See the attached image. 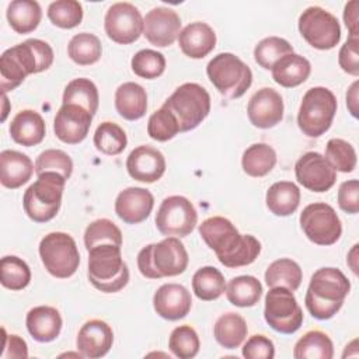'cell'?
<instances>
[{"instance_id": "1", "label": "cell", "mask_w": 359, "mask_h": 359, "mask_svg": "<svg viewBox=\"0 0 359 359\" xmlns=\"http://www.w3.org/2000/svg\"><path fill=\"white\" fill-rule=\"evenodd\" d=\"M199 234L226 268H240L252 264L259 252L261 243L251 234H240L226 217L212 216L199 224Z\"/></svg>"}, {"instance_id": "2", "label": "cell", "mask_w": 359, "mask_h": 359, "mask_svg": "<svg viewBox=\"0 0 359 359\" xmlns=\"http://www.w3.org/2000/svg\"><path fill=\"white\" fill-rule=\"evenodd\" d=\"M53 57L52 46L36 38H29L6 49L0 56V87L3 93L15 90L27 76L48 70Z\"/></svg>"}, {"instance_id": "3", "label": "cell", "mask_w": 359, "mask_h": 359, "mask_svg": "<svg viewBox=\"0 0 359 359\" xmlns=\"http://www.w3.org/2000/svg\"><path fill=\"white\" fill-rule=\"evenodd\" d=\"M349 290L351 282L341 269L320 268L311 275L304 296L306 309L317 320H330L341 310Z\"/></svg>"}, {"instance_id": "4", "label": "cell", "mask_w": 359, "mask_h": 359, "mask_svg": "<svg viewBox=\"0 0 359 359\" xmlns=\"http://www.w3.org/2000/svg\"><path fill=\"white\" fill-rule=\"evenodd\" d=\"M189 262L188 252L178 237H165L143 247L137 254L139 272L147 279L181 275Z\"/></svg>"}, {"instance_id": "5", "label": "cell", "mask_w": 359, "mask_h": 359, "mask_svg": "<svg viewBox=\"0 0 359 359\" xmlns=\"http://www.w3.org/2000/svg\"><path fill=\"white\" fill-rule=\"evenodd\" d=\"M90 283L104 292L116 293L129 282V269L122 258L121 247L114 244H100L88 250Z\"/></svg>"}, {"instance_id": "6", "label": "cell", "mask_w": 359, "mask_h": 359, "mask_svg": "<svg viewBox=\"0 0 359 359\" xmlns=\"http://www.w3.org/2000/svg\"><path fill=\"white\" fill-rule=\"evenodd\" d=\"M36 177V181L24 192L22 208L32 222L46 223L57 215L62 206L67 180L57 172H42Z\"/></svg>"}, {"instance_id": "7", "label": "cell", "mask_w": 359, "mask_h": 359, "mask_svg": "<svg viewBox=\"0 0 359 359\" xmlns=\"http://www.w3.org/2000/svg\"><path fill=\"white\" fill-rule=\"evenodd\" d=\"M338 102L334 93L327 87H311L302 98L297 125L307 137H320L334 121Z\"/></svg>"}, {"instance_id": "8", "label": "cell", "mask_w": 359, "mask_h": 359, "mask_svg": "<svg viewBox=\"0 0 359 359\" xmlns=\"http://www.w3.org/2000/svg\"><path fill=\"white\" fill-rule=\"evenodd\" d=\"M206 74L213 87L230 100L244 95L252 83L250 66L230 52H222L213 56L206 66Z\"/></svg>"}, {"instance_id": "9", "label": "cell", "mask_w": 359, "mask_h": 359, "mask_svg": "<svg viewBox=\"0 0 359 359\" xmlns=\"http://www.w3.org/2000/svg\"><path fill=\"white\" fill-rule=\"evenodd\" d=\"M163 107L174 114L180 132L198 128L210 112V95L198 83H184L164 101Z\"/></svg>"}, {"instance_id": "10", "label": "cell", "mask_w": 359, "mask_h": 359, "mask_svg": "<svg viewBox=\"0 0 359 359\" xmlns=\"http://www.w3.org/2000/svg\"><path fill=\"white\" fill-rule=\"evenodd\" d=\"M41 261L52 276L67 279L76 273L80 265V252L74 238L63 231L46 234L38 247Z\"/></svg>"}, {"instance_id": "11", "label": "cell", "mask_w": 359, "mask_h": 359, "mask_svg": "<svg viewBox=\"0 0 359 359\" xmlns=\"http://www.w3.org/2000/svg\"><path fill=\"white\" fill-rule=\"evenodd\" d=\"M264 318L273 331L293 334L303 324V310L292 290L275 286L265 294Z\"/></svg>"}, {"instance_id": "12", "label": "cell", "mask_w": 359, "mask_h": 359, "mask_svg": "<svg viewBox=\"0 0 359 359\" xmlns=\"http://www.w3.org/2000/svg\"><path fill=\"white\" fill-rule=\"evenodd\" d=\"M304 236L317 245H332L342 236V223L335 209L325 202L307 205L299 217Z\"/></svg>"}, {"instance_id": "13", "label": "cell", "mask_w": 359, "mask_h": 359, "mask_svg": "<svg viewBox=\"0 0 359 359\" xmlns=\"http://www.w3.org/2000/svg\"><path fill=\"white\" fill-rule=\"evenodd\" d=\"M304 41L320 50L335 48L341 41V25L334 14L318 6L307 7L297 21Z\"/></svg>"}, {"instance_id": "14", "label": "cell", "mask_w": 359, "mask_h": 359, "mask_svg": "<svg viewBox=\"0 0 359 359\" xmlns=\"http://www.w3.org/2000/svg\"><path fill=\"white\" fill-rule=\"evenodd\" d=\"M154 222L163 236L185 237L194 231L198 223V213L188 198L171 195L160 203Z\"/></svg>"}, {"instance_id": "15", "label": "cell", "mask_w": 359, "mask_h": 359, "mask_svg": "<svg viewBox=\"0 0 359 359\" xmlns=\"http://www.w3.org/2000/svg\"><path fill=\"white\" fill-rule=\"evenodd\" d=\"M104 28L111 41L119 45H129L143 34V17L132 3L118 1L107 10Z\"/></svg>"}, {"instance_id": "16", "label": "cell", "mask_w": 359, "mask_h": 359, "mask_svg": "<svg viewBox=\"0 0 359 359\" xmlns=\"http://www.w3.org/2000/svg\"><path fill=\"white\" fill-rule=\"evenodd\" d=\"M296 180L306 189L327 192L337 181V171L318 151H307L294 164Z\"/></svg>"}, {"instance_id": "17", "label": "cell", "mask_w": 359, "mask_h": 359, "mask_svg": "<svg viewBox=\"0 0 359 359\" xmlns=\"http://www.w3.org/2000/svg\"><path fill=\"white\" fill-rule=\"evenodd\" d=\"M181 32V18L170 7H154L143 18V35L157 48H165L178 39Z\"/></svg>"}, {"instance_id": "18", "label": "cell", "mask_w": 359, "mask_h": 359, "mask_svg": "<svg viewBox=\"0 0 359 359\" xmlns=\"http://www.w3.org/2000/svg\"><path fill=\"white\" fill-rule=\"evenodd\" d=\"M93 115L80 105L62 104L53 119L56 137L67 144L81 143L90 130Z\"/></svg>"}, {"instance_id": "19", "label": "cell", "mask_w": 359, "mask_h": 359, "mask_svg": "<svg viewBox=\"0 0 359 359\" xmlns=\"http://www.w3.org/2000/svg\"><path fill=\"white\" fill-rule=\"evenodd\" d=\"M283 111L282 95L271 87H262L254 93L247 105L248 119L258 129L276 126L283 119Z\"/></svg>"}, {"instance_id": "20", "label": "cell", "mask_w": 359, "mask_h": 359, "mask_svg": "<svg viewBox=\"0 0 359 359\" xmlns=\"http://www.w3.org/2000/svg\"><path fill=\"white\" fill-rule=\"evenodd\" d=\"M126 171L139 182L153 184L164 175L165 158L156 147L142 144L129 153L126 158Z\"/></svg>"}, {"instance_id": "21", "label": "cell", "mask_w": 359, "mask_h": 359, "mask_svg": "<svg viewBox=\"0 0 359 359\" xmlns=\"http://www.w3.org/2000/svg\"><path fill=\"white\" fill-rule=\"evenodd\" d=\"M114 344V331L102 320L94 318L81 325L77 334L76 346L83 358L98 359L105 356Z\"/></svg>"}, {"instance_id": "22", "label": "cell", "mask_w": 359, "mask_h": 359, "mask_svg": "<svg viewBox=\"0 0 359 359\" xmlns=\"http://www.w3.org/2000/svg\"><path fill=\"white\" fill-rule=\"evenodd\" d=\"M153 206V194L140 187L125 188L115 199V213L126 224H137L146 220L150 216Z\"/></svg>"}, {"instance_id": "23", "label": "cell", "mask_w": 359, "mask_h": 359, "mask_svg": "<svg viewBox=\"0 0 359 359\" xmlns=\"http://www.w3.org/2000/svg\"><path fill=\"white\" fill-rule=\"evenodd\" d=\"M192 307L189 290L180 283H164L153 296V309L164 320L177 321L184 318Z\"/></svg>"}, {"instance_id": "24", "label": "cell", "mask_w": 359, "mask_h": 359, "mask_svg": "<svg viewBox=\"0 0 359 359\" xmlns=\"http://www.w3.org/2000/svg\"><path fill=\"white\" fill-rule=\"evenodd\" d=\"M178 45L185 56L191 59H202L215 49L216 34L209 24L195 21L181 29Z\"/></svg>"}, {"instance_id": "25", "label": "cell", "mask_w": 359, "mask_h": 359, "mask_svg": "<svg viewBox=\"0 0 359 359\" xmlns=\"http://www.w3.org/2000/svg\"><path fill=\"white\" fill-rule=\"evenodd\" d=\"M25 325L29 335L42 344L55 341L63 325L60 313L52 306L32 307L25 317Z\"/></svg>"}, {"instance_id": "26", "label": "cell", "mask_w": 359, "mask_h": 359, "mask_svg": "<svg viewBox=\"0 0 359 359\" xmlns=\"http://www.w3.org/2000/svg\"><path fill=\"white\" fill-rule=\"evenodd\" d=\"M35 171L31 158L17 150L0 153V182L4 188L17 189L27 184Z\"/></svg>"}, {"instance_id": "27", "label": "cell", "mask_w": 359, "mask_h": 359, "mask_svg": "<svg viewBox=\"0 0 359 359\" xmlns=\"http://www.w3.org/2000/svg\"><path fill=\"white\" fill-rule=\"evenodd\" d=\"M11 139L25 147L39 144L46 133L43 118L34 109L20 111L8 126Z\"/></svg>"}, {"instance_id": "28", "label": "cell", "mask_w": 359, "mask_h": 359, "mask_svg": "<svg viewBox=\"0 0 359 359\" xmlns=\"http://www.w3.org/2000/svg\"><path fill=\"white\" fill-rule=\"evenodd\" d=\"M271 70L272 79L276 84L285 88H293L303 84L309 79L311 65L304 56L292 52L282 56Z\"/></svg>"}, {"instance_id": "29", "label": "cell", "mask_w": 359, "mask_h": 359, "mask_svg": "<svg viewBox=\"0 0 359 359\" xmlns=\"http://www.w3.org/2000/svg\"><path fill=\"white\" fill-rule=\"evenodd\" d=\"M115 108L126 121H137L143 118L147 111L146 90L135 81L121 84L115 91Z\"/></svg>"}, {"instance_id": "30", "label": "cell", "mask_w": 359, "mask_h": 359, "mask_svg": "<svg viewBox=\"0 0 359 359\" xmlns=\"http://www.w3.org/2000/svg\"><path fill=\"white\" fill-rule=\"evenodd\" d=\"M300 189L292 181H278L272 184L265 195V203L275 216H290L300 205Z\"/></svg>"}, {"instance_id": "31", "label": "cell", "mask_w": 359, "mask_h": 359, "mask_svg": "<svg viewBox=\"0 0 359 359\" xmlns=\"http://www.w3.org/2000/svg\"><path fill=\"white\" fill-rule=\"evenodd\" d=\"M247 334L248 327L244 317L233 311L222 314L213 325L215 339L224 349L238 348L247 338Z\"/></svg>"}, {"instance_id": "32", "label": "cell", "mask_w": 359, "mask_h": 359, "mask_svg": "<svg viewBox=\"0 0 359 359\" xmlns=\"http://www.w3.org/2000/svg\"><path fill=\"white\" fill-rule=\"evenodd\" d=\"M10 27L17 34H29L35 31L42 18V10L35 0H13L6 11Z\"/></svg>"}, {"instance_id": "33", "label": "cell", "mask_w": 359, "mask_h": 359, "mask_svg": "<svg viewBox=\"0 0 359 359\" xmlns=\"http://www.w3.org/2000/svg\"><path fill=\"white\" fill-rule=\"evenodd\" d=\"M276 151L266 143H254L248 146L241 157L243 171L254 178L265 177L276 164Z\"/></svg>"}, {"instance_id": "34", "label": "cell", "mask_w": 359, "mask_h": 359, "mask_svg": "<svg viewBox=\"0 0 359 359\" xmlns=\"http://www.w3.org/2000/svg\"><path fill=\"white\" fill-rule=\"evenodd\" d=\"M226 297L236 307H252L262 296L261 282L251 275H240L226 285Z\"/></svg>"}, {"instance_id": "35", "label": "cell", "mask_w": 359, "mask_h": 359, "mask_svg": "<svg viewBox=\"0 0 359 359\" xmlns=\"http://www.w3.org/2000/svg\"><path fill=\"white\" fill-rule=\"evenodd\" d=\"M334 345L331 338L320 331H307L293 348L294 359H332Z\"/></svg>"}, {"instance_id": "36", "label": "cell", "mask_w": 359, "mask_h": 359, "mask_svg": "<svg viewBox=\"0 0 359 359\" xmlns=\"http://www.w3.org/2000/svg\"><path fill=\"white\" fill-rule=\"evenodd\" d=\"M303 279L300 265L290 258H279L269 264L265 271V283L269 287L282 286L292 292L297 290Z\"/></svg>"}, {"instance_id": "37", "label": "cell", "mask_w": 359, "mask_h": 359, "mask_svg": "<svg viewBox=\"0 0 359 359\" xmlns=\"http://www.w3.org/2000/svg\"><path fill=\"white\" fill-rule=\"evenodd\" d=\"M62 102L80 105L94 116L100 105L98 88L90 79H86V77L73 79L65 87Z\"/></svg>"}, {"instance_id": "38", "label": "cell", "mask_w": 359, "mask_h": 359, "mask_svg": "<svg viewBox=\"0 0 359 359\" xmlns=\"http://www.w3.org/2000/svg\"><path fill=\"white\" fill-rule=\"evenodd\" d=\"M192 290L199 300H216L226 290L224 276L215 266H202L192 276Z\"/></svg>"}, {"instance_id": "39", "label": "cell", "mask_w": 359, "mask_h": 359, "mask_svg": "<svg viewBox=\"0 0 359 359\" xmlns=\"http://www.w3.org/2000/svg\"><path fill=\"white\" fill-rule=\"evenodd\" d=\"M102 53L101 41L90 32L76 34L67 45L69 57L79 66H90L100 60Z\"/></svg>"}, {"instance_id": "40", "label": "cell", "mask_w": 359, "mask_h": 359, "mask_svg": "<svg viewBox=\"0 0 359 359\" xmlns=\"http://www.w3.org/2000/svg\"><path fill=\"white\" fill-rule=\"evenodd\" d=\"M93 140L95 149L107 156L121 154L128 144L125 130L111 121H105L97 126Z\"/></svg>"}, {"instance_id": "41", "label": "cell", "mask_w": 359, "mask_h": 359, "mask_svg": "<svg viewBox=\"0 0 359 359\" xmlns=\"http://www.w3.org/2000/svg\"><path fill=\"white\" fill-rule=\"evenodd\" d=\"M0 282L6 289L22 290L31 282L28 264L15 255L3 257L0 261Z\"/></svg>"}, {"instance_id": "42", "label": "cell", "mask_w": 359, "mask_h": 359, "mask_svg": "<svg viewBox=\"0 0 359 359\" xmlns=\"http://www.w3.org/2000/svg\"><path fill=\"white\" fill-rule=\"evenodd\" d=\"M293 46L280 36H266L254 48V60L265 70H271L273 65L285 55L292 53Z\"/></svg>"}, {"instance_id": "43", "label": "cell", "mask_w": 359, "mask_h": 359, "mask_svg": "<svg viewBox=\"0 0 359 359\" xmlns=\"http://www.w3.org/2000/svg\"><path fill=\"white\" fill-rule=\"evenodd\" d=\"M100 244H114L122 247V231L109 219H97L86 227L84 245L87 251Z\"/></svg>"}, {"instance_id": "44", "label": "cell", "mask_w": 359, "mask_h": 359, "mask_svg": "<svg viewBox=\"0 0 359 359\" xmlns=\"http://www.w3.org/2000/svg\"><path fill=\"white\" fill-rule=\"evenodd\" d=\"M46 14L55 27L72 29L83 20V6L77 0H56L49 4Z\"/></svg>"}, {"instance_id": "45", "label": "cell", "mask_w": 359, "mask_h": 359, "mask_svg": "<svg viewBox=\"0 0 359 359\" xmlns=\"http://www.w3.org/2000/svg\"><path fill=\"white\" fill-rule=\"evenodd\" d=\"M324 157L328 160L332 168L339 172H352L358 163L355 147L349 142L339 137H334L327 142Z\"/></svg>"}, {"instance_id": "46", "label": "cell", "mask_w": 359, "mask_h": 359, "mask_svg": "<svg viewBox=\"0 0 359 359\" xmlns=\"http://www.w3.org/2000/svg\"><path fill=\"white\" fill-rule=\"evenodd\" d=\"M201 341L198 332L191 325L175 327L168 338V349L180 359L195 358L199 352Z\"/></svg>"}, {"instance_id": "47", "label": "cell", "mask_w": 359, "mask_h": 359, "mask_svg": "<svg viewBox=\"0 0 359 359\" xmlns=\"http://www.w3.org/2000/svg\"><path fill=\"white\" fill-rule=\"evenodd\" d=\"M132 72L146 80L160 77L165 70V57L154 49H142L130 60Z\"/></svg>"}, {"instance_id": "48", "label": "cell", "mask_w": 359, "mask_h": 359, "mask_svg": "<svg viewBox=\"0 0 359 359\" xmlns=\"http://www.w3.org/2000/svg\"><path fill=\"white\" fill-rule=\"evenodd\" d=\"M180 132V125L177 118L171 111L161 105L154 111L147 122V135L157 142H167L177 136Z\"/></svg>"}, {"instance_id": "49", "label": "cell", "mask_w": 359, "mask_h": 359, "mask_svg": "<svg viewBox=\"0 0 359 359\" xmlns=\"http://www.w3.org/2000/svg\"><path fill=\"white\" fill-rule=\"evenodd\" d=\"M42 172H57L66 180L73 172V161L70 156L59 149H46L35 160V174Z\"/></svg>"}, {"instance_id": "50", "label": "cell", "mask_w": 359, "mask_h": 359, "mask_svg": "<svg viewBox=\"0 0 359 359\" xmlns=\"http://www.w3.org/2000/svg\"><path fill=\"white\" fill-rule=\"evenodd\" d=\"M241 353L247 359H272L275 356V345L268 337L254 334L243 345Z\"/></svg>"}, {"instance_id": "51", "label": "cell", "mask_w": 359, "mask_h": 359, "mask_svg": "<svg viewBox=\"0 0 359 359\" xmlns=\"http://www.w3.org/2000/svg\"><path fill=\"white\" fill-rule=\"evenodd\" d=\"M359 38H348L345 43L341 46L338 53V63L339 67L351 74L358 77L359 76Z\"/></svg>"}, {"instance_id": "52", "label": "cell", "mask_w": 359, "mask_h": 359, "mask_svg": "<svg viewBox=\"0 0 359 359\" xmlns=\"http://www.w3.org/2000/svg\"><path fill=\"white\" fill-rule=\"evenodd\" d=\"M338 205L345 213L356 215L359 212V182H358V180H348L339 185Z\"/></svg>"}, {"instance_id": "53", "label": "cell", "mask_w": 359, "mask_h": 359, "mask_svg": "<svg viewBox=\"0 0 359 359\" xmlns=\"http://www.w3.org/2000/svg\"><path fill=\"white\" fill-rule=\"evenodd\" d=\"M3 332H4V339H3L1 358L3 359H25V358H28L27 342L15 334L7 335L4 328H3Z\"/></svg>"}, {"instance_id": "54", "label": "cell", "mask_w": 359, "mask_h": 359, "mask_svg": "<svg viewBox=\"0 0 359 359\" xmlns=\"http://www.w3.org/2000/svg\"><path fill=\"white\" fill-rule=\"evenodd\" d=\"M344 22L349 31L348 38H359V28H358V1L351 0L345 4L344 8Z\"/></svg>"}, {"instance_id": "55", "label": "cell", "mask_w": 359, "mask_h": 359, "mask_svg": "<svg viewBox=\"0 0 359 359\" xmlns=\"http://www.w3.org/2000/svg\"><path fill=\"white\" fill-rule=\"evenodd\" d=\"M358 93H359V81L355 80L351 87L348 88L346 91V107H348V111L349 114L353 116V118H358V112H359V97H358Z\"/></svg>"}, {"instance_id": "56", "label": "cell", "mask_w": 359, "mask_h": 359, "mask_svg": "<svg viewBox=\"0 0 359 359\" xmlns=\"http://www.w3.org/2000/svg\"><path fill=\"white\" fill-rule=\"evenodd\" d=\"M358 244H355L352 247V250L348 252V257H346V264L349 265V268L352 269V272L355 275H358Z\"/></svg>"}, {"instance_id": "57", "label": "cell", "mask_w": 359, "mask_h": 359, "mask_svg": "<svg viewBox=\"0 0 359 359\" xmlns=\"http://www.w3.org/2000/svg\"><path fill=\"white\" fill-rule=\"evenodd\" d=\"M349 358V356H353V358H358L359 356V349H358V339H352L346 346H345V351L342 353V358Z\"/></svg>"}, {"instance_id": "58", "label": "cell", "mask_w": 359, "mask_h": 359, "mask_svg": "<svg viewBox=\"0 0 359 359\" xmlns=\"http://www.w3.org/2000/svg\"><path fill=\"white\" fill-rule=\"evenodd\" d=\"M3 116H1V121L4 122L6 121V118H7V114H8V109H7V107H8V98H7V95H6V93H3Z\"/></svg>"}]
</instances>
